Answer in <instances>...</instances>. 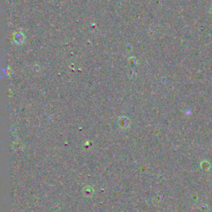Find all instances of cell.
Returning a JSON list of instances; mask_svg holds the SVG:
<instances>
[{
  "label": "cell",
  "mask_w": 212,
  "mask_h": 212,
  "mask_svg": "<svg viewBox=\"0 0 212 212\" xmlns=\"http://www.w3.org/2000/svg\"><path fill=\"white\" fill-rule=\"evenodd\" d=\"M82 192H83V195L89 198V197H91L94 195V189L90 186H86L83 188Z\"/></svg>",
  "instance_id": "cell-1"
}]
</instances>
